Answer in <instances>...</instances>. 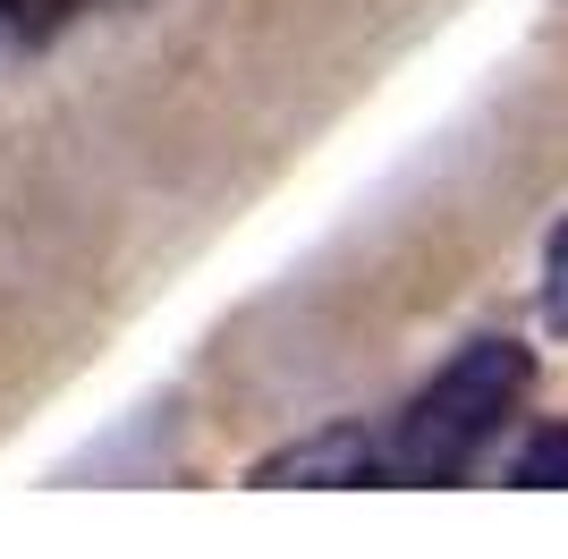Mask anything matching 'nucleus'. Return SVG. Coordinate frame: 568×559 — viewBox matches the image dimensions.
<instances>
[{"instance_id":"obj_1","label":"nucleus","mask_w":568,"mask_h":559,"mask_svg":"<svg viewBox=\"0 0 568 559\" xmlns=\"http://www.w3.org/2000/svg\"><path fill=\"white\" fill-rule=\"evenodd\" d=\"M526 382H535L526 348H509V339H475V348L399 416V433L382 441V449H390V475H399V484H450V475H467L475 449L518 416Z\"/></svg>"},{"instance_id":"obj_2","label":"nucleus","mask_w":568,"mask_h":559,"mask_svg":"<svg viewBox=\"0 0 568 559\" xmlns=\"http://www.w3.org/2000/svg\"><path fill=\"white\" fill-rule=\"evenodd\" d=\"M374 475H390V449H374L356 424L314 433V441H297V449L255 466V484H374Z\"/></svg>"},{"instance_id":"obj_3","label":"nucleus","mask_w":568,"mask_h":559,"mask_svg":"<svg viewBox=\"0 0 568 559\" xmlns=\"http://www.w3.org/2000/svg\"><path fill=\"white\" fill-rule=\"evenodd\" d=\"M77 18V0H0V34L9 43H51Z\"/></svg>"},{"instance_id":"obj_5","label":"nucleus","mask_w":568,"mask_h":559,"mask_svg":"<svg viewBox=\"0 0 568 559\" xmlns=\"http://www.w3.org/2000/svg\"><path fill=\"white\" fill-rule=\"evenodd\" d=\"M544 305H551V323H568V221L544 246Z\"/></svg>"},{"instance_id":"obj_4","label":"nucleus","mask_w":568,"mask_h":559,"mask_svg":"<svg viewBox=\"0 0 568 559\" xmlns=\"http://www.w3.org/2000/svg\"><path fill=\"white\" fill-rule=\"evenodd\" d=\"M518 484H535V491H551V484H568V424H551V433H535V441L518 449V466H509Z\"/></svg>"}]
</instances>
